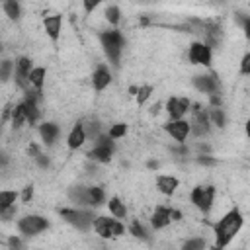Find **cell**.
<instances>
[{
	"label": "cell",
	"instance_id": "obj_1",
	"mask_svg": "<svg viewBox=\"0 0 250 250\" xmlns=\"http://www.w3.org/2000/svg\"><path fill=\"white\" fill-rule=\"evenodd\" d=\"M242 227H244V215L238 207H230L227 213H223L217 219V223L213 225L215 248H219V250L227 248L236 238V234L242 230Z\"/></svg>",
	"mask_w": 250,
	"mask_h": 250
},
{
	"label": "cell",
	"instance_id": "obj_2",
	"mask_svg": "<svg viewBox=\"0 0 250 250\" xmlns=\"http://www.w3.org/2000/svg\"><path fill=\"white\" fill-rule=\"evenodd\" d=\"M98 41H100V47H102L105 59H107L113 66H117V64L121 62V55H123V51H125V35H123L119 29L111 27V29L100 31V33H98Z\"/></svg>",
	"mask_w": 250,
	"mask_h": 250
},
{
	"label": "cell",
	"instance_id": "obj_3",
	"mask_svg": "<svg viewBox=\"0 0 250 250\" xmlns=\"http://www.w3.org/2000/svg\"><path fill=\"white\" fill-rule=\"evenodd\" d=\"M113 154H115V141H111L104 131L92 141V148L86 152V158L92 160L94 164H107L113 158Z\"/></svg>",
	"mask_w": 250,
	"mask_h": 250
},
{
	"label": "cell",
	"instance_id": "obj_4",
	"mask_svg": "<svg viewBox=\"0 0 250 250\" xmlns=\"http://www.w3.org/2000/svg\"><path fill=\"white\" fill-rule=\"evenodd\" d=\"M215 195H217L215 186H211V184H199V186L191 188L189 201H191V205L197 211H201L203 215H209L211 209L215 207Z\"/></svg>",
	"mask_w": 250,
	"mask_h": 250
},
{
	"label": "cell",
	"instance_id": "obj_5",
	"mask_svg": "<svg viewBox=\"0 0 250 250\" xmlns=\"http://www.w3.org/2000/svg\"><path fill=\"white\" fill-rule=\"evenodd\" d=\"M59 213H61V217H62L68 225H72V227L78 229L80 232L90 230V229H92V223H94V219H96V215H94L92 209H82V207H62Z\"/></svg>",
	"mask_w": 250,
	"mask_h": 250
},
{
	"label": "cell",
	"instance_id": "obj_6",
	"mask_svg": "<svg viewBox=\"0 0 250 250\" xmlns=\"http://www.w3.org/2000/svg\"><path fill=\"white\" fill-rule=\"evenodd\" d=\"M16 229H18L20 236L31 238V236H37L49 229V219L39 215V213H29V215H23L21 219H18Z\"/></svg>",
	"mask_w": 250,
	"mask_h": 250
},
{
	"label": "cell",
	"instance_id": "obj_7",
	"mask_svg": "<svg viewBox=\"0 0 250 250\" xmlns=\"http://www.w3.org/2000/svg\"><path fill=\"white\" fill-rule=\"evenodd\" d=\"M92 229L104 240L119 238V236L125 234V225L121 221H117L113 217H105V215H96V219L92 223Z\"/></svg>",
	"mask_w": 250,
	"mask_h": 250
},
{
	"label": "cell",
	"instance_id": "obj_8",
	"mask_svg": "<svg viewBox=\"0 0 250 250\" xmlns=\"http://www.w3.org/2000/svg\"><path fill=\"white\" fill-rule=\"evenodd\" d=\"M189 113H191V119L188 121V123H189V135L195 137V139L207 137L209 131H211V123H209V117H207V109L201 107V105H191Z\"/></svg>",
	"mask_w": 250,
	"mask_h": 250
},
{
	"label": "cell",
	"instance_id": "obj_9",
	"mask_svg": "<svg viewBox=\"0 0 250 250\" xmlns=\"http://www.w3.org/2000/svg\"><path fill=\"white\" fill-rule=\"evenodd\" d=\"M188 59H189L191 64L209 68V66H211V61H213L211 45L205 43V41H193V43L188 47Z\"/></svg>",
	"mask_w": 250,
	"mask_h": 250
},
{
	"label": "cell",
	"instance_id": "obj_10",
	"mask_svg": "<svg viewBox=\"0 0 250 250\" xmlns=\"http://www.w3.org/2000/svg\"><path fill=\"white\" fill-rule=\"evenodd\" d=\"M191 86L199 94H205V96H215L221 90L219 78L215 74H211V72H197V74H193L191 76Z\"/></svg>",
	"mask_w": 250,
	"mask_h": 250
},
{
	"label": "cell",
	"instance_id": "obj_11",
	"mask_svg": "<svg viewBox=\"0 0 250 250\" xmlns=\"http://www.w3.org/2000/svg\"><path fill=\"white\" fill-rule=\"evenodd\" d=\"M189 109H191V102H189V98H184V96H170L164 104V111L168 115V121L184 119V115L189 113Z\"/></svg>",
	"mask_w": 250,
	"mask_h": 250
},
{
	"label": "cell",
	"instance_id": "obj_12",
	"mask_svg": "<svg viewBox=\"0 0 250 250\" xmlns=\"http://www.w3.org/2000/svg\"><path fill=\"white\" fill-rule=\"evenodd\" d=\"M31 68H33V64H31L29 57H20L14 62V82L23 92L31 90V86H29V72H31Z\"/></svg>",
	"mask_w": 250,
	"mask_h": 250
},
{
	"label": "cell",
	"instance_id": "obj_13",
	"mask_svg": "<svg viewBox=\"0 0 250 250\" xmlns=\"http://www.w3.org/2000/svg\"><path fill=\"white\" fill-rule=\"evenodd\" d=\"M164 133L174 139L178 145H184L186 139L189 137V123L188 119H176V121H166L164 123Z\"/></svg>",
	"mask_w": 250,
	"mask_h": 250
},
{
	"label": "cell",
	"instance_id": "obj_14",
	"mask_svg": "<svg viewBox=\"0 0 250 250\" xmlns=\"http://www.w3.org/2000/svg\"><path fill=\"white\" fill-rule=\"evenodd\" d=\"M37 133H39V139H41L43 146L51 148V146L57 145V141H59V137H61V125H59L57 121H43V123L39 125Z\"/></svg>",
	"mask_w": 250,
	"mask_h": 250
},
{
	"label": "cell",
	"instance_id": "obj_15",
	"mask_svg": "<svg viewBox=\"0 0 250 250\" xmlns=\"http://www.w3.org/2000/svg\"><path fill=\"white\" fill-rule=\"evenodd\" d=\"M148 223H150V227H152L154 230H162V229L170 227V223H172V207L156 205V209L152 211Z\"/></svg>",
	"mask_w": 250,
	"mask_h": 250
},
{
	"label": "cell",
	"instance_id": "obj_16",
	"mask_svg": "<svg viewBox=\"0 0 250 250\" xmlns=\"http://www.w3.org/2000/svg\"><path fill=\"white\" fill-rule=\"evenodd\" d=\"M43 29L47 33V37L57 43L59 37H61V31H62V16L61 14H49L43 18Z\"/></svg>",
	"mask_w": 250,
	"mask_h": 250
},
{
	"label": "cell",
	"instance_id": "obj_17",
	"mask_svg": "<svg viewBox=\"0 0 250 250\" xmlns=\"http://www.w3.org/2000/svg\"><path fill=\"white\" fill-rule=\"evenodd\" d=\"M113 76H111V70L105 66V64H98L92 72V88L96 92H104L109 84H111Z\"/></svg>",
	"mask_w": 250,
	"mask_h": 250
},
{
	"label": "cell",
	"instance_id": "obj_18",
	"mask_svg": "<svg viewBox=\"0 0 250 250\" xmlns=\"http://www.w3.org/2000/svg\"><path fill=\"white\" fill-rule=\"evenodd\" d=\"M86 131H84V125L82 123H74L72 125V129L68 131V135H66V146H68V150H78V148H82L84 145H86Z\"/></svg>",
	"mask_w": 250,
	"mask_h": 250
},
{
	"label": "cell",
	"instance_id": "obj_19",
	"mask_svg": "<svg viewBox=\"0 0 250 250\" xmlns=\"http://www.w3.org/2000/svg\"><path fill=\"white\" fill-rule=\"evenodd\" d=\"M180 188V180L172 174H158L156 176V189L162 193V195H174Z\"/></svg>",
	"mask_w": 250,
	"mask_h": 250
},
{
	"label": "cell",
	"instance_id": "obj_20",
	"mask_svg": "<svg viewBox=\"0 0 250 250\" xmlns=\"http://www.w3.org/2000/svg\"><path fill=\"white\" fill-rule=\"evenodd\" d=\"M68 199H70V203H74V207L92 209L90 207V199H88V186H72V188H68Z\"/></svg>",
	"mask_w": 250,
	"mask_h": 250
},
{
	"label": "cell",
	"instance_id": "obj_21",
	"mask_svg": "<svg viewBox=\"0 0 250 250\" xmlns=\"http://www.w3.org/2000/svg\"><path fill=\"white\" fill-rule=\"evenodd\" d=\"M45 78H47V68L45 66H33L31 72H29V86H31V90L41 92L43 84H45Z\"/></svg>",
	"mask_w": 250,
	"mask_h": 250
},
{
	"label": "cell",
	"instance_id": "obj_22",
	"mask_svg": "<svg viewBox=\"0 0 250 250\" xmlns=\"http://www.w3.org/2000/svg\"><path fill=\"white\" fill-rule=\"evenodd\" d=\"M107 209H109V215L113 217V219H117V221H121V219H127V207H125V203L117 197V195H113V197H109L107 199Z\"/></svg>",
	"mask_w": 250,
	"mask_h": 250
},
{
	"label": "cell",
	"instance_id": "obj_23",
	"mask_svg": "<svg viewBox=\"0 0 250 250\" xmlns=\"http://www.w3.org/2000/svg\"><path fill=\"white\" fill-rule=\"evenodd\" d=\"M10 117H12V127H14V129H21L23 123H27V115H25V105H23V102H18V104L12 107Z\"/></svg>",
	"mask_w": 250,
	"mask_h": 250
},
{
	"label": "cell",
	"instance_id": "obj_24",
	"mask_svg": "<svg viewBox=\"0 0 250 250\" xmlns=\"http://www.w3.org/2000/svg\"><path fill=\"white\" fill-rule=\"evenodd\" d=\"M207 117H209L211 127L215 125V127H219V129H223V127L227 125V121H229L227 111H225L223 107H209V109H207Z\"/></svg>",
	"mask_w": 250,
	"mask_h": 250
},
{
	"label": "cell",
	"instance_id": "obj_25",
	"mask_svg": "<svg viewBox=\"0 0 250 250\" xmlns=\"http://www.w3.org/2000/svg\"><path fill=\"white\" fill-rule=\"evenodd\" d=\"M88 199H90V207L96 209L100 205L105 203V191L102 186H88Z\"/></svg>",
	"mask_w": 250,
	"mask_h": 250
},
{
	"label": "cell",
	"instance_id": "obj_26",
	"mask_svg": "<svg viewBox=\"0 0 250 250\" xmlns=\"http://www.w3.org/2000/svg\"><path fill=\"white\" fill-rule=\"evenodd\" d=\"M2 12L8 20L16 21V20L21 18V4L16 2V0H6V2H2Z\"/></svg>",
	"mask_w": 250,
	"mask_h": 250
},
{
	"label": "cell",
	"instance_id": "obj_27",
	"mask_svg": "<svg viewBox=\"0 0 250 250\" xmlns=\"http://www.w3.org/2000/svg\"><path fill=\"white\" fill-rule=\"evenodd\" d=\"M104 20L109 23V25H119L121 21V8L117 4H105L104 6Z\"/></svg>",
	"mask_w": 250,
	"mask_h": 250
},
{
	"label": "cell",
	"instance_id": "obj_28",
	"mask_svg": "<svg viewBox=\"0 0 250 250\" xmlns=\"http://www.w3.org/2000/svg\"><path fill=\"white\" fill-rule=\"evenodd\" d=\"M180 250H207V238L205 236H188L180 244Z\"/></svg>",
	"mask_w": 250,
	"mask_h": 250
},
{
	"label": "cell",
	"instance_id": "obj_29",
	"mask_svg": "<svg viewBox=\"0 0 250 250\" xmlns=\"http://www.w3.org/2000/svg\"><path fill=\"white\" fill-rule=\"evenodd\" d=\"M18 199H20V191H16V189H0V211H4L8 207H14Z\"/></svg>",
	"mask_w": 250,
	"mask_h": 250
},
{
	"label": "cell",
	"instance_id": "obj_30",
	"mask_svg": "<svg viewBox=\"0 0 250 250\" xmlns=\"http://www.w3.org/2000/svg\"><path fill=\"white\" fill-rule=\"evenodd\" d=\"M129 232H131L135 238L148 240V230H146V227L141 223V219H133V221H131V225H129Z\"/></svg>",
	"mask_w": 250,
	"mask_h": 250
},
{
	"label": "cell",
	"instance_id": "obj_31",
	"mask_svg": "<svg viewBox=\"0 0 250 250\" xmlns=\"http://www.w3.org/2000/svg\"><path fill=\"white\" fill-rule=\"evenodd\" d=\"M14 62L12 59H0V82H8L14 78Z\"/></svg>",
	"mask_w": 250,
	"mask_h": 250
},
{
	"label": "cell",
	"instance_id": "obj_32",
	"mask_svg": "<svg viewBox=\"0 0 250 250\" xmlns=\"http://www.w3.org/2000/svg\"><path fill=\"white\" fill-rule=\"evenodd\" d=\"M152 92H154V86H152V84H141V86L137 88L135 102H137L139 105H145V104H146V100L152 96Z\"/></svg>",
	"mask_w": 250,
	"mask_h": 250
},
{
	"label": "cell",
	"instance_id": "obj_33",
	"mask_svg": "<svg viewBox=\"0 0 250 250\" xmlns=\"http://www.w3.org/2000/svg\"><path fill=\"white\" fill-rule=\"evenodd\" d=\"M105 133H107V137L111 141H119V139H123L127 135V123H121V121L113 123V125H109V129Z\"/></svg>",
	"mask_w": 250,
	"mask_h": 250
},
{
	"label": "cell",
	"instance_id": "obj_34",
	"mask_svg": "<svg viewBox=\"0 0 250 250\" xmlns=\"http://www.w3.org/2000/svg\"><path fill=\"white\" fill-rule=\"evenodd\" d=\"M193 162L197 166H203V168H215V166H219V158L217 156H211V154H195Z\"/></svg>",
	"mask_w": 250,
	"mask_h": 250
},
{
	"label": "cell",
	"instance_id": "obj_35",
	"mask_svg": "<svg viewBox=\"0 0 250 250\" xmlns=\"http://www.w3.org/2000/svg\"><path fill=\"white\" fill-rule=\"evenodd\" d=\"M6 244H8V250H23V248H25V246H23V240H21L20 234H12V236H8Z\"/></svg>",
	"mask_w": 250,
	"mask_h": 250
},
{
	"label": "cell",
	"instance_id": "obj_36",
	"mask_svg": "<svg viewBox=\"0 0 250 250\" xmlns=\"http://www.w3.org/2000/svg\"><path fill=\"white\" fill-rule=\"evenodd\" d=\"M240 74L248 76L250 74V53H244L240 59Z\"/></svg>",
	"mask_w": 250,
	"mask_h": 250
},
{
	"label": "cell",
	"instance_id": "obj_37",
	"mask_svg": "<svg viewBox=\"0 0 250 250\" xmlns=\"http://www.w3.org/2000/svg\"><path fill=\"white\" fill-rule=\"evenodd\" d=\"M20 199H21L23 203H29V201L33 199V186H25V188L21 189V193H20Z\"/></svg>",
	"mask_w": 250,
	"mask_h": 250
},
{
	"label": "cell",
	"instance_id": "obj_38",
	"mask_svg": "<svg viewBox=\"0 0 250 250\" xmlns=\"http://www.w3.org/2000/svg\"><path fill=\"white\" fill-rule=\"evenodd\" d=\"M16 213H18V207H16V205H14V207H8V209L0 211V219H2V221H10V219L16 217Z\"/></svg>",
	"mask_w": 250,
	"mask_h": 250
},
{
	"label": "cell",
	"instance_id": "obj_39",
	"mask_svg": "<svg viewBox=\"0 0 250 250\" xmlns=\"http://www.w3.org/2000/svg\"><path fill=\"white\" fill-rule=\"evenodd\" d=\"M98 6H100V2H82V8L86 10V14H92Z\"/></svg>",
	"mask_w": 250,
	"mask_h": 250
},
{
	"label": "cell",
	"instance_id": "obj_40",
	"mask_svg": "<svg viewBox=\"0 0 250 250\" xmlns=\"http://www.w3.org/2000/svg\"><path fill=\"white\" fill-rule=\"evenodd\" d=\"M0 135H2V119H0Z\"/></svg>",
	"mask_w": 250,
	"mask_h": 250
},
{
	"label": "cell",
	"instance_id": "obj_41",
	"mask_svg": "<svg viewBox=\"0 0 250 250\" xmlns=\"http://www.w3.org/2000/svg\"><path fill=\"white\" fill-rule=\"evenodd\" d=\"M2 49H4V47H2V41H0V53H2Z\"/></svg>",
	"mask_w": 250,
	"mask_h": 250
}]
</instances>
